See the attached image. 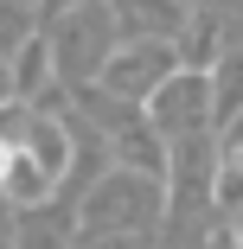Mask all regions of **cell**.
<instances>
[{"label":"cell","mask_w":243,"mask_h":249,"mask_svg":"<svg viewBox=\"0 0 243 249\" xmlns=\"http://www.w3.org/2000/svg\"><path fill=\"white\" fill-rule=\"evenodd\" d=\"M115 13H109V0H83V7H71L58 26H52V52H58V77L83 83V77H103L109 52H115Z\"/></svg>","instance_id":"obj_1"},{"label":"cell","mask_w":243,"mask_h":249,"mask_svg":"<svg viewBox=\"0 0 243 249\" xmlns=\"http://www.w3.org/2000/svg\"><path fill=\"white\" fill-rule=\"evenodd\" d=\"M173 71H179V38H122L96 83H103V96H115V103H148Z\"/></svg>","instance_id":"obj_2"},{"label":"cell","mask_w":243,"mask_h":249,"mask_svg":"<svg viewBox=\"0 0 243 249\" xmlns=\"http://www.w3.org/2000/svg\"><path fill=\"white\" fill-rule=\"evenodd\" d=\"M141 115H148L154 134H186V141H192V134H199V128L218 115V103H211V77L179 64V71L148 96V103H141Z\"/></svg>","instance_id":"obj_3"},{"label":"cell","mask_w":243,"mask_h":249,"mask_svg":"<svg viewBox=\"0 0 243 249\" xmlns=\"http://www.w3.org/2000/svg\"><path fill=\"white\" fill-rule=\"evenodd\" d=\"M160 211V192H154V179L148 173H109L103 185L90 192V205H83V217L103 230L109 217H154Z\"/></svg>","instance_id":"obj_4"},{"label":"cell","mask_w":243,"mask_h":249,"mask_svg":"<svg viewBox=\"0 0 243 249\" xmlns=\"http://www.w3.org/2000/svg\"><path fill=\"white\" fill-rule=\"evenodd\" d=\"M109 13L128 38H179L192 26V0H109Z\"/></svg>","instance_id":"obj_5"},{"label":"cell","mask_w":243,"mask_h":249,"mask_svg":"<svg viewBox=\"0 0 243 249\" xmlns=\"http://www.w3.org/2000/svg\"><path fill=\"white\" fill-rule=\"evenodd\" d=\"M19 141H26V154H32L45 173H52V179H64V173H71V154H77V147H71V134H64L52 115H32Z\"/></svg>","instance_id":"obj_6"},{"label":"cell","mask_w":243,"mask_h":249,"mask_svg":"<svg viewBox=\"0 0 243 249\" xmlns=\"http://www.w3.org/2000/svg\"><path fill=\"white\" fill-rule=\"evenodd\" d=\"M7 64H13V89H19V96L45 89V83L58 77V52H52V32H32V38L19 45V52H13Z\"/></svg>","instance_id":"obj_7"},{"label":"cell","mask_w":243,"mask_h":249,"mask_svg":"<svg viewBox=\"0 0 243 249\" xmlns=\"http://www.w3.org/2000/svg\"><path fill=\"white\" fill-rule=\"evenodd\" d=\"M38 32V13H32V0H0V58H13L19 45Z\"/></svg>","instance_id":"obj_8"},{"label":"cell","mask_w":243,"mask_h":249,"mask_svg":"<svg viewBox=\"0 0 243 249\" xmlns=\"http://www.w3.org/2000/svg\"><path fill=\"white\" fill-rule=\"evenodd\" d=\"M224 173H243V109L230 115V134H224Z\"/></svg>","instance_id":"obj_9"},{"label":"cell","mask_w":243,"mask_h":249,"mask_svg":"<svg viewBox=\"0 0 243 249\" xmlns=\"http://www.w3.org/2000/svg\"><path fill=\"white\" fill-rule=\"evenodd\" d=\"M13 96H19V89H13V64H7V58H0V109H7V103H13Z\"/></svg>","instance_id":"obj_10"},{"label":"cell","mask_w":243,"mask_h":249,"mask_svg":"<svg viewBox=\"0 0 243 249\" xmlns=\"http://www.w3.org/2000/svg\"><path fill=\"white\" fill-rule=\"evenodd\" d=\"M0 249H7V217H0Z\"/></svg>","instance_id":"obj_11"}]
</instances>
